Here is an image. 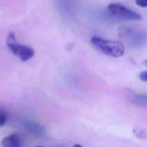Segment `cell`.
I'll return each instance as SVG.
<instances>
[{
  "label": "cell",
  "mask_w": 147,
  "mask_h": 147,
  "mask_svg": "<svg viewBox=\"0 0 147 147\" xmlns=\"http://www.w3.org/2000/svg\"><path fill=\"white\" fill-rule=\"evenodd\" d=\"M6 44L10 52L22 61H28L34 55L33 48L28 45L19 44L16 41L15 34L13 32H10L8 33Z\"/></svg>",
  "instance_id": "cell-2"
},
{
  "label": "cell",
  "mask_w": 147,
  "mask_h": 147,
  "mask_svg": "<svg viewBox=\"0 0 147 147\" xmlns=\"http://www.w3.org/2000/svg\"><path fill=\"white\" fill-rule=\"evenodd\" d=\"M109 13L116 18L129 21H139L142 16L138 13L127 8L119 3H112L108 5Z\"/></svg>",
  "instance_id": "cell-3"
},
{
  "label": "cell",
  "mask_w": 147,
  "mask_h": 147,
  "mask_svg": "<svg viewBox=\"0 0 147 147\" xmlns=\"http://www.w3.org/2000/svg\"><path fill=\"white\" fill-rule=\"evenodd\" d=\"M140 78L141 80L144 81V82H147V71L142 72L140 75Z\"/></svg>",
  "instance_id": "cell-8"
},
{
  "label": "cell",
  "mask_w": 147,
  "mask_h": 147,
  "mask_svg": "<svg viewBox=\"0 0 147 147\" xmlns=\"http://www.w3.org/2000/svg\"><path fill=\"white\" fill-rule=\"evenodd\" d=\"M135 99L138 102L146 103L147 102V95H135Z\"/></svg>",
  "instance_id": "cell-6"
},
{
  "label": "cell",
  "mask_w": 147,
  "mask_h": 147,
  "mask_svg": "<svg viewBox=\"0 0 147 147\" xmlns=\"http://www.w3.org/2000/svg\"><path fill=\"white\" fill-rule=\"evenodd\" d=\"M73 147H82V146H81V145H79V144H75Z\"/></svg>",
  "instance_id": "cell-9"
},
{
  "label": "cell",
  "mask_w": 147,
  "mask_h": 147,
  "mask_svg": "<svg viewBox=\"0 0 147 147\" xmlns=\"http://www.w3.org/2000/svg\"><path fill=\"white\" fill-rule=\"evenodd\" d=\"M35 147H42V146H35Z\"/></svg>",
  "instance_id": "cell-10"
},
{
  "label": "cell",
  "mask_w": 147,
  "mask_h": 147,
  "mask_svg": "<svg viewBox=\"0 0 147 147\" xmlns=\"http://www.w3.org/2000/svg\"><path fill=\"white\" fill-rule=\"evenodd\" d=\"M136 3L137 5L142 7H147V0H136Z\"/></svg>",
  "instance_id": "cell-7"
},
{
  "label": "cell",
  "mask_w": 147,
  "mask_h": 147,
  "mask_svg": "<svg viewBox=\"0 0 147 147\" xmlns=\"http://www.w3.org/2000/svg\"><path fill=\"white\" fill-rule=\"evenodd\" d=\"M7 119V114L6 111L0 108V127L3 126L6 121Z\"/></svg>",
  "instance_id": "cell-5"
},
{
  "label": "cell",
  "mask_w": 147,
  "mask_h": 147,
  "mask_svg": "<svg viewBox=\"0 0 147 147\" xmlns=\"http://www.w3.org/2000/svg\"><path fill=\"white\" fill-rule=\"evenodd\" d=\"M2 147H21V138L19 135L13 133L4 137L1 141Z\"/></svg>",
  "instance_id": "cell-4"
},
{
  "label": "cell",
  "mask_w": 147,
  "mask_h": 147,
  "mask_svg": "<svg viewBox=\"0 0 147 147\" xmlns=\"http://www.w3.org/2000/svg\"><path fill=\"white\" fill-rule=\"evenodd\" d=\"M91 44L102 53L114 57L122 56L125 52L123 44L119 41L104 39L98 36L91 38Z\"/></svg>",
  "instance_id": "cell-1"
}]
</instances>
